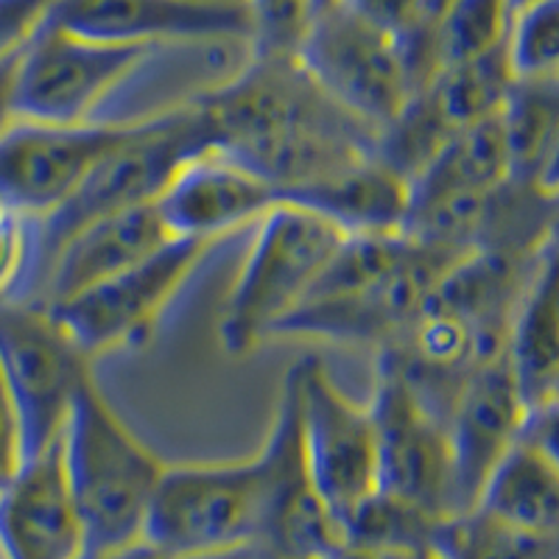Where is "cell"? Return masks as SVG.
<instances>
[{
    "label": "cell",
    "instance_id": "cell-16",
    "mask_svg": "<svg viewBox=\"0 0 559 559\" xmlns=\"http://www.w3.org/2000/svg\"><path fill=\"white\" fill-rule=\"evenodd\" d=\"M526 412L507 356L489 358L464 381L448 417L456 515L476 507L489 473L521 437Z\"/></svg>",
    "mask_w": 559,
    "mask_h": 559
},
{
    "label": "cell",
    "instance_id": "cell-34",
    "mask_svg": "<svg viewBox=\"0 0 559 559\" xmlns=\"http://www.w3.org/2000/svg\"><path fill=\"white\" fill-rule=\"evenodd\" d=\"M331 559H437L433 546L428 548H372V546H353L342 543Z\"/></svg>",
    "mask_w": 559,
    "mask_h": 559
},
{
    "label": "cell",
    "instance_id": "cell-41",
    "mask_svg": "<svg viewBox=\"0 0 559 559\" xmlns=\"http://www.w3.org/2000/svg\"><path fill=\"white\" fill-rule=\"evenodd\" d=\"M263 559H297V557H277V554H266V551H263Z\"/></svg>",
    "mask_w": 559,
    "mask_h": 559
},
{
    "label": "cell",
    "instance_id": "cell-42",
    "mask_svg": "<svg viewBox=\"0 0 559 559\" xmlns=\"http://www.w3.org/2000/svg\"><path fill=\"white\" fill-rule=\"evenodd\" d=\"M0 559H3V554H0Z\"/></svg>",
    "mask_w": 559,
    "mask_h": 559
},
{
    "label": "cell",
    "instance_id": "cell-11",
    "mask_svg": "<svg viewBox=\"0 0 559 559\" xmlns=\"http://www.w3.org/2000/svg\"><path fill=\"white\" fill-rule=\"evenodd\" d=\"M288 376L297 392L308 473L322 503L342 528V523L378 492L372 414L338 392L319 358H302L288 369Z\"/></svg>",
    "mask_w": 559,
    "mask_h": 559
},
{
    "label": "cell",
    "instance_id": "cell-22",
    "mask_svg": "<svg viewBox=\"0 0 559 559\" xmlns=\"http://www.w3.org/2000/svg\"><path fill=\"white\" fill-rule=\"evenodd\" d=\"M509 179L557 197L559 76L515 79L501 109Z\"/></svg>",
    "mask_w": 559,
    "mask_h": 559
},
{
    "label": "cell",
    "instance_id": "cell-1",
    "mask_svg": "<svg viewBox=\"0 0 559 559\" xmlns=\"http://www.w3.org/2000/svg\"><path fill=\"white\" fill-rule=\"evenodd\" d=\"M59 442L87 554L146 540L148 509L166 462L123 423L93 372L79 386Z\"/></svg>",
    "mask_w": 559,
    "mask_h": 559
},
{
    "label": "cell",
    "instance_id": "cell-10",
    "mask_svg": "<svg viewBox=\"0 0 559 559\" xmlns=\"http://www.w3.org/2000/svg\"><path fill=\"white\" fill-rule=\"evenodd\" d=\"M378 445V489L437 521L456 515L448 417L423 401L386 353L378 356L369 403Z\"/></svg>",
    "mask_w": 559,
    "mask_h": 559
},
{
    "label": "cell",
    "instance_id": "cell-21",
    "mask_svg": "<svg viewBox=\"0 0 559 559\" xmlns=\"http://www.w3.org/2000/svg\"><path fill=\"white\" fill-rule=\"evenodd\" d=\"M473 509L523 532L559 534V453L518 437L484 481Z\"/></svg>",
    "mask_w": 559,
    "mask_h": 559
},
{
    "label": "cell",
    "instance_id": "cell-36",
    "mask_svg": "<svg viewBox=\"0 0 559 559\" xmlns=\"http://www.w3.org/2000/svg\"><path fill=\"white\" fill-rule=\"evenodd\" d=\"M84 559H174L166 551H159L157 546H152L148 540L132 543V546L112 548V551H90Z\"/></svg>",
    "mask_w": 559,
    "mask_h": 559
},
{
    "label": "cell",
    "instance_id": "cell-7",
    "mask_svg": "<svg viewBox=\"0 0 559 559\" xmlns=\"http://www.w3.org/2000/svg\"><path fill=\"white\" fill-rule=\"evenodd\" d=\"M0 372L17 406L26 462H32L62 437L93 364L48 308L0 299Z\"/></svg>",
    "mask_w": 559,
    "mask_h": 559
},
{
    "label": "cell",
    "instance_id": "cell-23",
    "mask_svg": "<svg viewBox=\"0 0 559 559\" xmlns=\"http://www.w3.org/2000/svg\"><path fill=\"white\" fill-rule=\"evenodd\" d=\"M509 182V154L501 112L459 129L431 166L412 182V202L453 197V193H489Z\"/></svg>",
    "mask_w": 559,
    "mask_h": 559
},
{
    "label": "cell",
    "instance_id": "cell-40",
    "mask_svg": "<svg viewBox=\"0 0 559 559\" xmlns=\"http://www.w3.org/2000/svg\"><path fill=\"white\" fill-rule=\"evenodd\" d=\"M9 216H12V210H9L7 204L0 202V222H3V218H9Z\"/></svg>",
    "mask_w": 559,
    "mask_h": 559
},
{
    "label": "cell",
    "instance_id": "cell-13",
    "mask_svg": "<svg viewBox=\"0 0 559 559\" xmlns=\"http://www.w3.org/2000/svg\"><path fill=\"white\" fill-rule=\"evenodd\" d=\"M48 23L84 39L152 48L252 43L247 0H57Z\"/></svg>",
    "mask_w": 559,
    "mask_h": 559
},
{
    "label": "cell",
    "instance_id": "cell-5",
    "mask_svg": "<svg viewBox=\"0 0 559 559\" xmlns=\"http://www.w3.org/2000/svg\"><path fill=\"white\" fill-rule=\"evenodd\" d=\"M207 118L216 148L247 154L313 134H372L324 96L294 57H258L236 76L193 96Z\"/></svg>",
    "mask_w": 559,
    "mask_h": 559
},
{
    "label": "cell",
    "instance_id": "cell-8",
    "mask_svg": "<svg viewBox=\"0 0 559 559\" xmlns=\"http://www.w3.org/2000/svg\"><path fill=\"white\" fill-rule=\"evenodd\" d=\"M218 247L222 241L174 238L129 272L68 302L48 306V311L90 361L109 349L143 344L188 280Z\"/></svg>",
    "mask_w": 559,
    "mask_h": 559
},
{
    "label": "cell",
    "instance_id": "cell-17",
    "mask_svg": "<svg viewBox=\"0 0 559 559\" xmlns=\"http://www.w3.org/2000/svg\"><path fill=\"white\" fill-rule=\"evenodd\" d=\"M0 554L3 559L87 557V537L70 496L59 439L0 489Z\"/></svg>",
    "mask_w": 559,
    "mask_h": 559
},
{
    "label": "cell",
    "instance_id": "cell-24",
    "mask_svg": "<svg viewBox=\"0 0 559 559\" xmlns=\"http://www.w3.org/2000/svg\"><path fill=\"white\" fill-rule=\"evenodd\" d=\"M459 129L445 118L433 96L431 84L417 90L397 115L394 121L378 132L376 152L372 157L381 159L383 166L401 174L403 179L414 182L419 174L431 166L437 154L448 146V140Z\"/></svg>",
    "mask_w": 559,
    "mask_h": 559
},
{
    "label": "cell",
    "instance_id": "cell-39",
    "mask_svg": "<svg viewBox=\"0 0 559 559\" xmlns=\"http://www.w3.org/2000/svg\"><path fill=\"white\" fill-rule=\"evenodd\" d=\"M336 3H338V0H313V14L324 12V9L336 7Z\"/></svg>",
    "mask_w": 559,
    "mask_h": 559
},
{
    "label": "cell",
    "instance_id": "cell-38",
    "mask_svg": "<svg viewBox=\"0 0 559 559\" xmlns=\"http://www.w3.org/2000/svg\"><path fill=\"white\" fill-rule=\"evenodd\" d=\"M537 3H543V0H509V9H512V14H515L521 12V9L537 7Z\"/></svg>",
    "mask_w": 559,
    "mask_h": 559
},
{
    "label": "cell",
    "instance_id": "cell-26",
    "mask_svg": "<svg viewBox=\"0 0 559 559\" xmlns=\"http://www.w3.org/2000/svg\"><path fill=\"white\" fill-rule=\"evenodd\" d=\"M433 554L437 559H559V534L523 532L471 509L439 523Z\"/></svg>",
    "mask_w": 559,
    "mask_h": 559
},
{
    "label": "cell",
    "instance_id": "cell-35",
    "mask_svg": "<svg viewBox=\"0 0 559 559\" xmlns=\"http://www.w3.org/2000/svg\"><path fill=\"white\" fill-rule=\"evenodd\" d=\"M20 53L23 51L0 59V134L17 121V115H14V87H17Z\"/></svg>",
    "mask_w": 559,
    "mask_h": 559
},
{
    "label": "cell",
    "instance_id": "cell-3",
    "mask_svg": "<svg viewBox=\"0 0 559 559\" xmlns=\"http://www.w3.org/2000/svg\"><path fill=\"white\" fill-rule=\"evenodd\" d=\"M344 238L331 222L292 202H277L254 222L247 261L218 328L229 356H243L272 336L308 297Z\"/></svg>",
    "mask_w": 559,
    "mask_h": 559
},
{
    "label": "cell",
    "instance_id": "cell-19",
    "mask_svg": "<svg viewBox=\"0 0 559 559\" xmlns=\"http://www.w3.org/2000/svg\"><path fill=\"white\" fill-rule=\"evenodd\" d=\"M331 222L347 238L403 236L412 204V182L367 157L356 166L280 197Z\"/></svg>",
    "mask_w": 559,
    "mask_h": 559
},
{
    "label": "cell",
    "instance_id": "cell-37",
    "mask_svg": "<svg viewBox=\"0 0 559 559\" xmlns=\"http://www.w3.org/2000/svg\"><path fill=\"white\" fill-rule=\"evenodd\" d=\"M179 559H263V548L261 546H241V548H227V551L193 554V557H179Z\"/></svg>",
    "mask_w": 559,
    "mask_h": 559
},
{
    "label": "cell",
    "instance_id": "cell-15",
    "mask_svg": "<svg viewBox=\"0 0 559 559\" xmlns=\"http://www.w3.org/2000/svg\"><path fill=\"white\" fill-rule=\"evenodd\" d=\"M277 202V191L266 179L222 148H207L174 171L154 207L171 238L224 243L229 236L252 229Z\"/></svg>",
    "mask_w": 559,
    "mask_h": 559
},
{
    "label": "cell",
    "instance_id": "cell-20",
    "mask_svg": "<svg viewBox=\"0 0 559 559\" xmlns=\"http://www.w3.org/2000/svg\"><path fill=\"white\" fill-rule=\"evenodd\" d=\"M557 241L546 249L518 302L507 333V356L528 412L559 406Z\"/></svg>",
    "mask_w": 559,
    "mask_h": 559
},
{
    "label": "cell",
    "instance_id": "cell-14",
    "mask_svg": "<svg viewBox=\"0 0 559 559\" xmlns=\"http://www.w3.org/2000/svg\"><path fill=\"white\" fill-rule=\"evenodd\" d=\"M261 453L269 476V507L258 546L277 557L331 559L344 543L342 528L322 503L308 473L292 376L283 383L274 426Z\"/></svg>",
    "mask_w": 559,
    "mask_h": 559
},
{
    "label": "cell",
    "instance_id": "cell-25",
    "mask_svg": "<svg viewBox=\"0 0 559 559\" xmlns=\"http://www.w3.org/2000/svg\"><path fill=\"white\" fill-rule=\"evenodd\" d=\"M512 84L515 73L503 43L496 51L442 68L431 82V90L448 121L464 129L501 112Z\"/></svg>",
    "mask_w": 559,
    "mask_h": 559
},
{
    "label": "cell",
    "instance_id": "cell-29",
    "mask_svg": "<svg viewBox=\"0 0 559 559\" xmlns=\"http://www.w3.org/2000/svg\"><path fill=\"white\" fill-rule=\"evenodd\" d=\"M507 57L515 79L557 76L559 70V0L512 14L507 32Z\"/></svg>",
    "mask_w": 559,
    "mask_h": 559
},
{
    "label": "cell",
    "instance_id": "cell-30",
    "mask_svg": "<svg viewBox=\"0 0 559 559\" xmlns=\"http://www.w3.org/2000/svg\"><path fill=\"white\" fill-rule=\"evenodd\" d=\"M252 53L294 57L313 20V0H247Z\"/></svg>",
    "mask_w": 559,
    "mask_h": 559
},
{
    "label": "cell",
    "instance_id": "cell-27",
    "mask_svg": "<svg viewBox=\"0 0 559 559\" xmlns=\"http://www.w3.org/2000/svg\"><path fill=\"white\" fill-rule=\"evenodd\" d=\"M509 20V0H448L433 17L439 64L448 68L501 48L507 43Z\"/></svg>",
    "mask_w": 559,
    "mask_h": 559
},
{
    "label": "cell",
    "instance_id": "cell-2",
    "mask_svg": "<svg viewBox=\"0 0 559 559\" xmlns=\"http://www.w3.org/2000/svg\"><path fill=\"white\" fill-rule=\"evenodd\" d=\"M207 148H216V138L193 98L138 118L134 132L90 171L82 188L62 207L43 222H32V272L17 299H32L45 266L79 229L121 210L154 204L185 159Z\"/></svg>",
    "mask_w": 559,
    "mask_h": 559
},
{
    "label": "cell",
    "instance_id": "cell-9",
    "mask_svg": "<svg viewBox=\"0 0 559 559\" xmlns=\"http://www.w3.org/2000/svg\"><path fill=\"white\" fill-rule=\"evenodd\" d=\"M297 59L324 96L376 134L414 96L397 39L342 3L313 14Z\"/></svg>",
    "mask_w": 559,
    "mask_h": 559
},
{
    "label": "cell",
    "instance_id": "cell-33",
    "mask_svg": "<svg viewBox=\"0 0 559 559\" xmlns=\"http://www.w3.org/2000/svg\"><path fill=\"white\" fill-rule=\"evenodd\" d=\"M26 464V442H23V426H20L17 406L12 401L3 372H0V489L17 478Z\"/></svg>",
    "mask_w": 559,
    "mask_h": 559
},
{
    "label": "cell",
    "instance_id": "cell-18",
    "mask_svg": "<svg viewBox=\"0 0 559 559\" xmlns=\"http://www.w3.org/2000/svg\"><path fill=\"white\" fill-rule=\"evenodd\" d=\"M168 241L174 238L168 236L166 224L159 222L154 204H140L98 218L59 247L26 302L45 308L68 302L129 272Z\"/></svg>",
    "mask_w": 559,
    "mask_h": 559
},
{
    "label": "cell",
    "instance_id": "cell-4",
    "mask_svg": "<svg viewBox=\"0 0 559 559\" xmlns=\"http://www.w3.org/2000/svg\"><path fill=\"white\" fill-rule=\"evenodd\" d=\"M263 453L238 462L166 464L146 521V540L168 557L258 546L266 523Z\"/></svg>",
    "mask_w": 559,
    "mask_h": 559
},
{
    "label": "cell",
    "instance_id": "cell-6",
    "mask_svg": "<svg viewBox=\"0 0 559 559\" xmlns=\"http://www.w3.org/2000/svg\"><path fill=\"white\" fill-rule=\"evenodd\" d=\"M163 48L84 39L48 20L20 53L14 115L17 121L82 127L98 118L107 102Z\"/></svg>",
    "mask_w": 559,
    "mask_h": 559
},
{
    "label": "cell",
    "instance_id": "cell-31",
    "mask_svg": "<svg viewBox=\"0 0 559 559\" xmlns=\"http://www.w3.org/2000/svg\"><path fill=\"white\" fill-rule=\"evenodd\" d=\"M338 3L397 43L423 32L437 17L433 0H338Z\"/></svg>",
    "mask_w": 559,
    "mask_h": 559
},
{
    "label": "cell",
    "instance_id": "cell-12",
    "mask_svg": "<svg viewBox=\"0 0 559 559\" xmlns=\"http://www.w3.org/2000/svg\"><path fill=\"white\" fill-rule=\"evenodd\" d=\"M134 127L138 118L82 127L14 121L0 134V202L28 222H43Z\"/></svg>",
    "mask_w": 559,
    "mask_h": 559
},
{
    "label": "cell",
    "instance_id": "cell-28",
    "mask_svg": "<svg viewBox=\"0 0 559 559\" xmlns=\"http://www.w3.org/2000/svg\"><path fill=\"white\" fill-rule=\"evenodd\" d=\"M442 521L378 489L342 523V540L372 548H428Z\"/></svg>",
    "mask_w": 559,
    "mask_h": 559
},
{
    "label": "cell",
    "instance_id": "cell-32",
    "mask_svg": "<svg viewBox=\"0 0 559 559\" xmlns=\"http://www.w3.org/2000/svg\"><path fill=\"white\" fill-rule=\"evenodd\" d=\"M34 258L32 222L17 213L0 222V299H17L26 288Z\"/></svg>",
    "mask_w": 559,
    "mask_h": 559
}]
</instances>
